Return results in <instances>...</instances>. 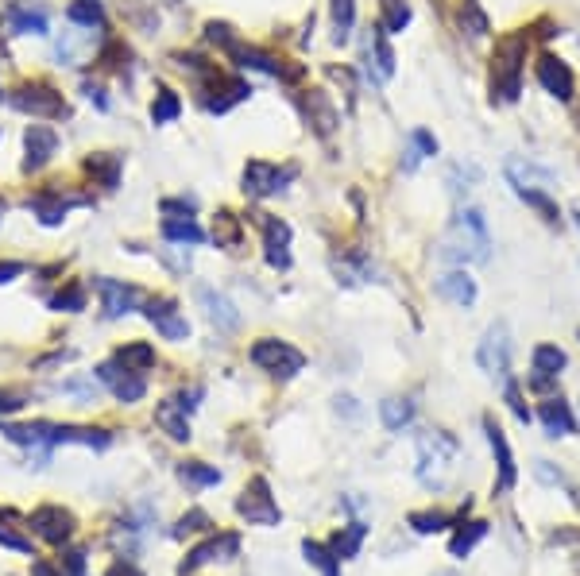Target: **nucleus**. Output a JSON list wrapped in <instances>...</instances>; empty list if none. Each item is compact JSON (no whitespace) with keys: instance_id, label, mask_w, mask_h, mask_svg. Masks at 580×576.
Listing matches in <instances>:
<instances>
[{"instance_id":"052dcab7","label":"nucleus","mask_w":580,"mask_h":576,"mask_svg":"<svg viewBox=\"0 0 580 576\" xmlns=\"http://www.w3.org/2000/svg\"><path fill=\"white\" fill-rule=\"evenodd\" d=\"M31 576H62V573H55L51 561H35V565H31Z\"/></svg>"},{"instance_id":"a211bd4d","label":"nucleus","mask_w":580,"mask_h":576,"mask_svg":"<svg viewBox=\"0 0 580 576\" xmlns=\"http://www.w3.org/2000/svg\"><path fill=\"white\" fill-rule=\"evenodd\" d=\"M236 553H240V538H236V534H217V538H209V542H202V546H194L190 553H186V561H182L178 576L198 573V569L213 565V561H232Z\"/></svg>"},{"instance_id":"bf43d9fd","label":"nucleus","mask_w":580,"mask_h":576,"mask_svg":"<svg viewBox=\"0 0 580 576\" xmlns=\"http://www.w3.org/2000/svg\"><path fill=\"white\" fill-rule=\"evenodd\" d=\"M105 576H144V569H140L136 561H116V565H109V573Z\"/></svg>"},{"instance_id":"7c9ffc66","label":"nucleus","mask_w":580,"mask_h":576,"mask_svg":"<svg viewBox=\"0 0 580 576\" xmlns=\"http://www.w3.org/2000/svg\"><path fill=\"white\" fill-rule=\"evenodd\" d=\"M159 232L167 244H205V229L194 221V217H163L159 221Z\"/></svg>"},{"instance_id":"f3484780","label":"nucleus","mask_w":580,"mask_h":576,"mask_svg":"<svg viewBox=\"0 0 580 576\" xmlns=\"http://www.w3.org/2000/svg\"><path fill=\"white\" fill-rule=\"evenodd\" d=\"M302 116H306V124L318 132L321 140L325 136H333L337 132V124H341V113H337V105H333V97L325 93V89H302Z\"/></svg>"},{"instance_id":"37998d69","label":"nucleus","mask_w":580,"mask_h":576,"mask_svg":"<svg viewBox=\"0 0 580 576\" xmlns=\"http://www.w3.org/2000/svg\"><path fill=\"white\" fill-rule=\"evenodd\" d=\"M182 116V97L174 89H159L151 101V124H174Z\"/></svg>"},{"instance_id":"aec40b11","label":"nucleus","mask_w":580,"mask_h":576,"mask_svg":"<svg viewBox=\"0 0 580 576\" xmlns=\"http://www.w3.org/2000/svg\"><path fill=\"white\" fill-rule=\"evenodd\" d=\"M28 526L43 538V542H51V546H62V542H70V534H74V515L70 511H62V507H35L31 511Z\"/></svg>"},{"instance_id":"58836bf2","label":"nucleus","mask_w":580,"mask_h":576,"mask_svg":"<svg viewBox=\"0 0 580 576\" xmlns=\"http://www.w3.org/2000/svg\"><path fill=\"white\" fill-rule=\"evenodd\" d=\"M178 480L190 484V488H213V484H221V468L202 464V461H186V464H178Z\"/></svg>"},{"instance_id":"ea45409f","label":"nucleus","mask_w":580,"mask_h":576,"mask_svg":"<svg viewBox=\"0 0 580 576\" xmlns=\"http://www.w3.org/2000/svg\"><path fill=\"white\" fill-rule=\"evenodd\" d=\"M51 310H58V314L86 310V287L78 279H66V287H58V294H51Z\"/></svg>"},{"instance_id":"c756f323","label":"nucleus","mask_w":580,"mask_h":576,"mask_svg":"<svg viewBox=\"0 0 580 576\" xmlns=\"http://www.w3.org/2000/svg\"><path fill=\"white\" fill-rule=\"evenodd\" d=\"M376 62V78L379 82H387V78H395V51H391V43H387V31L372 28L368 31V66Z\"/></svg>"},{"instance_id":"473e14b6","label":"nucleus","mask_w":580,"mask_h":576,"mask_svg":"<svg viewBox=\"0 0 580 576\" xmlns=\"http://www.w3.org/2000/svg\"><path fill=\"white\" fill-rule=\"evenodd\" d=\"M484 538H488V522H480V519H476V522H461V526H457V534L449 538V557L464 561L472 549L484 542Z\"/></svg>"},{"instance_id":"f8f14e48","label":"nucleus","mask_w":580,"mask_h":576,"mask_svg":"<svg viewBox=\"0 0 580 576\" xmlns=\"http://www.w3.org/2000/svg\"><path fill=\"white\" fill-rule=\"evenodd\" d=\"M58 132L51 124H28L24 128V174H39L55 163Z\"/></svg>"},{"instance_id":"864d4df0","label":"nucleus","mask_w":580,"mask_h":576,"mask_svg":"<svg viewBox=\"0 0 580 576\" xmlns=\"http://www.w3.org/2000/svg\"><path fill=\"white\" fill-rule=\"evenodd\" d=\"M198 530H209V515L205 511H190V515H182L174 538H186V534H198Z\"/></svg>"},{"instance_id":"4be33fe9","label":"nucleus","mask_w":580,"mask_h":576,"mask_svg":"<svg viewBox=\"0 0 580 576\" xmlns=\"http://www.w3.org/2000/svg\"><path fill=\"white\" fill-rule=\"evenodd\" d=\"M155 426L167 433L171 441H190V410L178 399H163L155 406Z\"/></svg>"},{"instance_id":"8fccbe9b","label":"nucleus","mask_w":580,"mask_h":576,"mask_svg":"<svg viewBox=\"0 0 580 576\" xmlns=\"http://www.w3.org/2000/svg\"><path fill=\"white\" fill-rule=\"evenodd\" d=\"M519 198L530 205V209H538L550 225H557V217H561V213H557V205L550 202V194H546V190H526V194H519Z\"/></svg>"},{"instance_id":"a19ab883","label":"nucleus","mask_w":580,"mask_h":576,"mask_svg":"<svg viewBox=\"0 0 580 576\" xmlns=\"http://www.w3.org/2000/svg\"><path fill=\"white\" fill-rule=\"evenodd\" d=\"M461 31H468L472 39H484L492 31V20L480 8V0H461Z\"/></svg>"},{"instance_id":"c03bdc74","label":"nucleus","mask_w":580,"mask_h":576,"mask_svg":"<svg viewBox=\"0 0 580 576\" xmlns=\"http://www.w3.org/2000/svg\"><path fill=\"white\" fill-rule=\"evenodd\" d=\"M213 236H217L221 248H240V240H244V225H240V217H232L229 209H221L217 221H213Z\"/></svg>"},{"instance_id":"c9c22d12","label":"nucleus","mask_w":580,"mask_h":576,"mask_svg":"<svg viewBox=\"0 0 580 576\" xmlns=\"http://www.w3.org/2000/svg\"><path fill=\"white\" fill-rule=\"evenodd\" d=\"M364 538H368V526H364V522H348V526H341V534H333L329 549L337 553V561H348V557L360 553Z\"/></svg>"},{"instance_id":"49530a36","label":"nucleus","mask_w":580,"mask_h":576,"mask_svg":"<svg viewBox=\"0 0 580 576\" xmlns=\"http://www.w3.org/2000/svg\"><path fill=\"white\" fill-rule=\"evenodd\" d=\"M205 39H209L213 47H221L225 55H232V51L244 43V39L236 35V28H232V24H225V20H209V24H205Z\"/></svg>"},{"instance_id":"e433bc0d","label":"nucleus","mask_w":580,"mask_h":576,"mask_svg":"<svg viewBox=\"0 0 580 576\" xmlns=\"http://www.w3.org/2000/svg\"><path fill=\"white\" fill-rule=\"evenodd\" d=\"M66 20L78 28H105V8H101V0H70Z\"/></svg>"},{"instance_id":"680f3d73","label":"nucleus","mask_w":580,"mask_h":576,"mask_svg":"<svg viewBox=\"0 0 580 576\" xmlns=\"http://www.w3.org/2000/svg\"><path fill=\"white\" fill-rule=\"evenodd\" d=\"M4 209H8V202H4V198H0V221H4Z\"/></svg>"},{"instance_id":"2eb2a0df","label":"nucleus","mask_w":580,"mask_h":576,"mask_svg":"<svg viewBox=\"0 0 580 576\" xmlns=\"http://www.w3.org/2000/svg\"><path fill=\"white\" fill-rule=\"evenodd\" d=\"M484 433H488V445H492L495 464H499L495 495H503V491H511L515 484H519V464H515V453H511V441H507V433L499 430V422H495L492 414H484Z\"/></svg>"},{"instance_id":"6e6552de","label":"nucleus","mask_w":580,"mask_h":576,"mask_svg":"<svg viewBox=\"0 0 580 576\" xmlns=\"http://www.w3.org/2000/svg\"><path fill=\"white\" fill-rule=\"evenodd\" d=\"M236 515L248 519L252 526H279V522H283V511H279V503H275V495H271V484H267L263 476H252L248 488L240 491Z\"/></svg>"},{"instance_id":"423d86ee","label":"nucleus","mask_w":580,"mask_h":576,"mask_svg":"<svg viewBox=\"0 0 580 576\" xmlns=\"http://www.w3.org/2000/svg\"><path fill=\"white\" fill-rule=\"evenodd\" d=\"M248 356H252V364L260 372L275 375V379H294V375L306 368L302 348H294L290 341H279V337H260Z\"/></svg>"},{"instance_id":"b1692460","label":"nucleus","mask_w":580,"mask_h":576,"mask_svg":"<svg viewBox=\"0 0 580 576\" xmlns=\"http://www.w3.org/2000/svg\"><path fill=\"white\" fill-rule=\"evenodd\" d=\"M565 364H569V356L561 352L557 345H534L530 352V368H534V387H546L550 379L565 372Z\"/></svg>"},{"instance_id":"39448f33","label":"nucleus","mask_w":580,"mask_h":576,"mask_svg":"<svg viewBox=\"0 0 580 576\" xmlns=\"http://www.w3.org/2000/svg\"><path fill=\"white\" fill-rule=\"evenodd\" d=\"M78 205H93V198H86V194H74V190L58 186V182H51V186H39V190L28 198V209L35 213V221H39L43 229H58V225L66 221V213H70V209H78Z\"/></svg>"},{"instance_id":"0eeeda50","label":"nucleus","mask_w":580,"mask_h":576,"mask_svg":"<svg viewBox=\"0 0 580 576\" xmlns=\"http://www.w3.org/2000/svg\"><path fill=\"white\" fill-rule=\"evenodd\" d=\"M294 178H298V167H294V163L279 167V163H271V159H252V163L244 167V174H240V190H244L248 198L263 202V198H275L279 190H287V182H294Z\"/></svg>"},{"instance_id":"e2e57ef3","label":"nucleus","mask_w":580,"mask_h":576,"mask_svg":"<svg viewBox=\"0 0 580 576\" xmlns=\"http://www.w3.org/2000/svg\"><path fill=\"white\" fill-rule=\"evenodd\" d=\"M441 576H453V573H441Z\"/></svg>"},{"instance_id":"3c124183","label":"nucleus","mask_w":580,"mask_h":576,"mask_svg":"<svg viewBox=\"0 0 580 576\" xmlns=\"http://www.w3.org/2000/svg\"><path fill=\"white\" fill-rule=\"evenodd\" d=\"M24 406H28V391H20V387H0V418L16 414V410H24Z\"/></svg>"},{"instance_id":"5fc2aeb1","label":"nucleus","mask_w":580,"mask_h":576,"mask_svg":"<svg viewBox=\"0 0 580 576\" xmlns=\"http://www.w3.org/2000/svg\"><path fill=\"white\" fill-rule=\"evenodd\" d=\"M507 406H511V414H515V418H519L522 426H526V422H530V418H534V414H530V410H526V403H522V391H519V383H507Z\"/></svg>"},{"instance_id":"bb28decb","label":"nucleus","mask_w":580,"mask_h":576,"mask_svg":"<svg viewBox=\"0 0 580 576\" xmlns=\"http://www.w3.org/2000/svg\"><path fill=\"white\" fill-rule=\"evenodd\" d=\"M198 302L205 306V317L217 325V329H236L240 325V314L225 294H217L213 287H198Z\"/></svg>"},{"instance_id":"7ed1b4c3","label":"nucleus","mask_w":580,"mask_h":576,"mask_svg":"<svg viewBox=\"0 0 580 576\" xmlns=\"http://www.w3.org/2000/svg\"><path fill=\"white\" fill-rule=\"evenodd\" d=\"M12 109L28 113L31 120H66L70 116V105L62 97V89L51 86L47 78H31V82H20L12 89Z\"/></svg>"},{"instance_id":"79ce46f5","label":"nucleus","mask_w":580,"mask_h":576,"mask_svg":"<svg viewBox=\"0 0 580 576\" xmlns=\"http://www.w3.org/2000/svg\"><path fill=\"white\" fill-rule=\"evenodd\" d=\"M302 553H306V561L318 569L321 576H341V561H337V553L329 546H321V542H302Z\"/></svg>"},{"instance_id":"20e7f679","label":"nucleus","mask_w":580,"mask_h":576,"mask_svg":"<svg viewBox=\"0 0 580 576\" xmlns=\"http://www.w3.org/2000/svg\"><path fill=\"white\" fill-rule=\"evenodd\" d=\"M457 457V441L445 430H426L418 433V480L426 488L441 491L445 488V472Z\"/></svg>"},{"instance_id":"a878e982","label":"nucleus","mask_w":580,"mask_h":576,"mask_svg":"<svg viewBox=\"0 0 580 576\" xmlns=\"http://www.w3.org/2000/svg\"><path fill=\"white\" fill-rule=\"evenodd\" d=\"M538 418H542V426H546L550 437H569V433H577L573 406L565 403V399H546V403L538 406Z\"/></svg>"},{"instance_id":"4c0bfd02","label":"nucleus","mask_w":580,"mask_h":576,"mask_svg":"<svg viewBox=\"0 0 580 576\" xmlns=\"http://www.w3.org/2000/svg\"><path fill=\"white\" fill-rule=\"evenodd\" d=\"M379 418L391 433H403L414 422V403L410 399H383L379 403Z\"/></svg>"},{"instance_id":"de8ad7c7","label":"nucleus","mask_w":580,"mask_h":576,"mask_svg":"<svg viewBox=\"0 0 580 576\" xmlns=\"http://www.w3.org/2000/svg\"><path fill=\"white\" fill-rule=\"evenodd\" d=\"M472 182H480V167H476V163H457V167L449 171V190H453V194H468Z\"/></svg>"},{"instance_id":"f704fd0d","label":"nucleus","mask_w":580,"mask_h":576,"mask_svg":"<svg viewBox=\"0 0 580 576\" xmlns=\"http://www.w3.org/2000/svg\"><path fill=\"white\" fill-rule=\"evenodd\" d=\"M414 20V8L406 0H379V28L387 35H399V31L410 28Z\"/></svg>"},{"instance_id":"f03ea898","label":"nucleus","mask_w":580,"mask_h":576,"mask_svg":"<svg viewBox=\"0 0 580 576\" xmlns=\"http://www.w3.org/2000/svg\"><path fill=\"white\" fill-rule=\"evenodd\" d=\"M492 248V236H488V221L480 209H461L449 225V236H445V256L457 263H488V252Z\"/></svg>"},{"instance_id":"13d9d810","label":"nucleus","mask_w":580,"mask_h":576,"mask_svg":"<svg viewBox=\"0 0 580 576\" xmlns=\"http://www.w3.org/2000/svg\"><path fill=\"white\" fill-rule=\"evenodd\" d=\"M24 271H28V267H24L20 260H0V287L12 283V279H20Z\"/></svg>"},{"instance_id":"9b49d317","label":"nucleus","mask_w":580,"mask_h":576,"mask_svg":"<svg viewBox=\"0 0 580 576\" xmlns=\"http://www.w3.org/2000/svg\"><path fill=\"white\" fill-rule=\"evenodd\" d=\"M252 97V86L240 78V74H213L209 82L202 86V105L205 113H229L232 105H240V101H248Z\"/></svg>"},{"instance_id":"09e8293b","label":"nucleus","mask_w":580,"mask_h":576,"mask_svg":"<svg viewBox=\"0 0 580 576\" xmlns=\"http://www.w3.org/2000/svg\"><path fill=\"white\" fill-rule=\"evenodd\" d=\"M0 546L16 549V553H31L35 557V549H31V538L28 534H20V526L8 519H0Z\"/></svg>"},{"instance_id":"603ef678","label":"nucleus","mask_w":580,"mask_h":576,"mask_svg":"<svg viewBox=\"0 0 580 576\" xmlns=\"http://www.w3.org/2000/svg\"><path fill=\"white\" fill-rule=\"evenodd\" d=\"M58 573L62 576H86V553L82 549H70L58 557Z\"/></svg>"},{"instance_id":"f257e3e1","label":"nucleus","mask_w":580,"mask_h":576,"mask_svg":"<svg viewBox=\"0 0 580 576\" xmlns=\"http://www.w3.org/2000/svg\"><path fill=\"white\" fill-rule=\"evenodd\" d=\"M526 51H530V31H511V35H499V39H495V51H492V101L495 105L519 101Z\"/></svg>"},{"instance_id":"9d476101","label":"nucleus","mask_w":580,"mask_h":576,"mask_svg":"<svg viewBox=\"0 0 580 576\" xmlns=\"http://www.w3.org/2000/svg\"><path fill=\"white\" fill-rule=\"evenodd\" d=\"M144 317L155 325V333L163 337V341H190V321L186 314L178 310V302H174L171 294H155V298H147L144 306Z\"/></svg>"},{"instance_id":"1a4fd4ad","label":"nucleus","mask_w":580,"mask_h":576,"mask_svg":"<svg viewBox=\"0 0 580 576\" xmlns=\"http://www.w3.org/2000/svg\"><path fill=\"white\" fill-rule=\"evenodd\" d=\"M511 348H515L511 325L507 321H495V325H488L484 341L476 348V364L492 375V379H507V372H511Z\"/></svg>"},{"instance_id":"ddd939ff","label":"nucleus","mask_w":580,"mask_h":576,"mask_svg":"<svg viewBox=\"0 0 580 576\" xmlns=\"http://www.w3.org/2000/svg\"><path fill=\"white\" fill-rule=\"evenodd\" d=\"M534 78H538V86L546 89L550 97L565 101V105L577 97V74H573V66H569L565 58L542 55L538 58V66H534Z\"/></svg>"},{"instance_id":"6e6d98bb","label":"nucleus","mask_w":580,"mask_h":576,"mask_svg":"<svg viewBox=\"0 0 580 576\" xmlns=\"http://www.w3.org/2000/svg\"><path fill=\"white\" fill-rule=\"evenodd\" d=\"M410 144L418 147V155H422V159H430V155H437V136H430L426 128H414V136H410Z\"/></svg>"},{"instance_id":"412c9836","label":"nucleus","mask_w":580,"mask_h":576,"mask_svg":"<svg viewBox=\"0 0 580 576\" xmlns=\"http://www.w3.org/2000/svg\"><path fill=\"white\" fill-rule=\"evenodd\" d=\"M82 171L89 174L93 186H101L105 194H113L116 186H120V174H124V155L120 151H93V155H86Z\"/></svg>"},{"instance_id":"dca6fc26","label":"nucleus","mask_w":580,"mask_h":576,"mask_svg":"<svg viewBox=\"0 0 580 576\" xmlns=\"http://www.w3.org/2000/svg\"><path fill=\"white\" fill-rule=\"evenodd\" d=\"M97 379L113 391L120 403H140L147 395V379L140 372H132V368H124V364H116V360H105L101 368H97Z\"/></svg>"},{"instance_id":"4d7b16f0","label":"nucleus","mask_w":580,"mask_h":576,"mask_svg":"<svg viewBox=\"0 0 580 576\" xmlns=\"http://www.w3.org/2000/svg\"><path fill=\"white\" fill-rule=\"evenodd\" d=\"M82 93H86L89 105H97L101 113L109 109V97H105V86H101V82H82Z\"/></svg>"},{"instance_id":"5701e85b","label":"nucleus","mask_w":580,"mask_h":576,"mask_svg":"<svg viewBox=\"0 0 580 576\" xmlns=\"http://www.w3.org/2000/svg\"><path fill=\"white\" fill-rule=\"evenodd\" d=\"M437 294L449 298L453 306H464V310H468V306H476V294H480V290H476V279H472L464 267H457V271H449V275L437 279Z\"/></svg>"},{"instance_id":"72a5a7b5","label":"nucleus","mask_w":580,"mask_h":576,"mask_svg":"<svg viewBox=\"0 0 580 576\" xmlns=\"http://www.w3.org/2000/svg\"><path fill=\"white\" fill-rule=\"evenodd\" d=\"M468 507H472V503H464V511H457V515H445V511H414V515H410V526H414V534H441V530L464 522Z\"/></svg>"},{"instance_id":"a18cd8bd","label":"nucleus","mask_w":580,"mask_h":576,"mask_svg":"<svg viewBox=\"0 0 580 576\" xmlns=\"http://www.w3.org/2000/svg\"><path fill=\"white\" fill-rule=\"evenodd\" d=\"M352 28H356V0H333V39L348 43Z\"/></svg>"},{"instance_id":"4468645a","label":"nucleus","mask_w":580,"mask_h":576,"mask_svg":"<svg viewBox=\"0 0 580 576\" xmlns=\"http://www.w3.org/2000/svg\"><path fill=\"white\" fill-rule=\"evenodd\" d=\"M93 290L101 294V310L109 321L116 317H128L136 306H140V298H144V290L132 287V283H120V279H109V275H97L93 279Z\"/></svg>"},{"instance_id":"393cba45","label":"nucleus","mask_w":580,"mask_h":576,"mask_svg":"<svg viewBox=\"0 0 580 576\" xmlns=\"http://www.w3.org/2000/svg\"><path fill=\"white\" fill-rule=\"evenodd\" d=\"M507 182L515 186V194H526V190H550L553 186V174L534 167V163H522V159H511L507 167Z\"/></svg>"},{"instance_id":"cd10ccee","label":"nucleus","mask_w":580,"mask_h":576,"mask_svg":"<svg viewBox=\"0 0 580 576\" xmlns=\"http://www.w3.org/2000/svg\"><path fill=\"white\" fill-rule=\"evenodd\" d=\"M8 28L16 35H51V20L43 8H31V4H12L8 8Z\"/></svg>"},{"instance_id":"2f4dec72","label":"nucleus","mask_w":580,"mask_h":576,"mask_svg":"<svg viewBox=\"0 0 580 576\" xmlns=\"http://www.w3.org/2000/svg\"><path fill=\"white\" fill-rule=\"evenodd\" d=\"M113 360L116 364H124V368H132V372H140V375H147L151 368H155V348L147 345V341H128V345H120L113 352Z\"/></svg>"},{"instance_id":"0e129e2a","label":"nucleus","mask_w":580,"mask_h":576,"mask_svg":"<svg viewBox=\"0 0 580 576\" xmlns=\"http://www.w3.org/2000/svg\"><path fill=\"white\" fill-rule=\"evenodd\" d=\"M0 97H4V93H0Z\"/></svg>"},{"instance_id":"6ab92c4d","label":"nucleus","mask_w":580,"mask_h":576,"mask_svg":"<svg viewBox=\"0 0 580 576\" xmlns=\"http://www.w3.org/2000/svg\"><path fill=\"white\" fill-rule=\"evenodd\" d=\"M263 229V260L271 271H287L290 267V225L287 221H279V217H271V213H263L260 221Z\"/></svg>"},{"instance_id":"c85d7f7f","label":"nucleus","mask_w":580,"mask_h":576,"mask_svg":"<svg viewBox=\"0 0 580 576\" xmlns=\"http://www.w3.org/2000/svg\"><path fill=\"white\" fill-rule=\"evenodd\" d=\"M333 271H337V283H368L372 279V263L360 248H345L341 256H333Z\"/></svg>"}]
</instances>
